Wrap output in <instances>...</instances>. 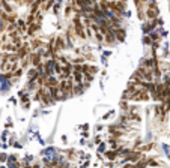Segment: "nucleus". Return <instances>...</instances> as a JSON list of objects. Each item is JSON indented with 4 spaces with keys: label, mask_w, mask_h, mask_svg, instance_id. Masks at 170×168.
<instances>
[{
    "label": "nucleus",
    "mask_w": 170,
    "mask_h": 168,
    "mask_svg": "<svg viewBox=\"0 0 170 168\" xmlns=\"http://www.w3.org/2000/svg\"><path fill=\"white\" fill-rule=\"evenodd\" d=\"M74 30H75V33H77V35L80 36L81 39L86 38V33H84V30H83V24L80 23V18H78V17L74 18Z\"/></svg>",
    "instance_id": "nucleus-1"
},
{
    "label": "nucleus",
    "mask_w": 170,
    "mask_h": 168,
    "mask_svg": "<svg viewBox=\"0 0 170 168\" xmlns=\"http://www.w3.org/2000/svg\"><path fill=\"white\" fill-rule=\"evenodd\" d=\"M15 68H17V62L3 60V63H2V71H3V72H14Z\"/></svg>",
    "instance_id": "nucleus-2"
},
{
    "label": "nucleus",
    "mask_w": 170,
    "mask_h": 168,
    "mask_svg": "<svg viewBox=\"0 0 170 168\" xmlns=\"http://www.w3.org/2000/svg\"><path fill=\"white\" fill-rule=\"evenodd\" d=\"M27 53H29V48H27V45H23L21 48L18 50V54H17V56H18V59H23V57H24L26 54H27Z\"/></svg>",
    "instance_id": "nucleus-3"
},
{
    "label": "nucleus",
    "mask_w": 170,
    "mask_h": 168,
    "mask_svg": "<svg viewBox=\"0 0 170 168\" xmlns=\"http://www.w3.org/2000/svg\"><path fill=\"white\" fill-rule=\"evenodd\" d=\"M63 47H65V45H63L62 38H60V36H57V38H56V47H54L53 50H54V51H57V50H62Z\"/></svg>",
    "instance_id": "nucleus-4"
},
{
    "label": "nucleus",
    "mask_w": 170,
    "mask_h": 168,
    "mask_svg": "<svg viewBox=\"0 0 170 168\" xmlns=\"http://www.w3.org/2000/svg\"><path fill=\"white\" fill-rule=\"evenodd\" d=\"M41 3H44L42 11H48L51 6H53V0H41Z\"/></svg>",
    "instance_id": "nucleus-5"
},
{
    "label": "nucleus",
    "mask_w": 170,
    "mask_h": 168,
    "mask_svg": "<svg viewBox=\"0 0 170 168\" xmlns=\"http://www.w3.org/2000/svg\"><path fill=\"white\" fill-rule=\"evenodd\" d=\"M106 41H107L108 44H113V42L116 41V39H114V33H112V32L108 30V32L106 33Z\"/></svg>",
    "instance_id": "nucleus-6"
},
{
    "label": "nucleus",
    "mask_w": 170,
    "mask_h": 168,
    "mask_svg": "<svg viewBox=\"0 0 170 168\" xmlns=\"http://www.w3.org/2000/svg\"><path fill=\"white\" fill-rule=\"evenodd\" d=\"M41 6V0H35L33 3H32V15H35L36 14V9Z\"/></svg>",
    "instance_id": "nucleus-7"
},
{
    "label": "nucleus",
    "mask_w": 170,
    "mask_h": 168,
    "mask_svg": "<svg viewBox=\"0 0 170 168\" xmlns=\"http://www.w3.org/2000/svg\"><path fill=\"white\" fill-rule=\"evenodd\" d=\"M39 62H41V56L39 54H32V63H33L35 66H38Z\"/></svg>",
    "instance_id": "nucleus-8"
},
{
    "label": "nucleus",
    "mask_w": 170,
    "mask_h": 168,
    "mask_svg": "<svg viewBox=\"0 0 170 168\" xmlns=\"http://www.w3.org/2000/svg\"><path fill=\"white\" fill-rule=\"evenodd\" d=\"M116 39H117V41H123V39H125V32H123V30H117L116 32Z\"/></svg>",
    "instance_id": "nucleus-9"
},
{
    "label": "nucleus",
    "mask_w": 170,
    "mask_h": 168,
    "mask_svg": "<svg viewBox=\"0 0 170 168\" xmlns=\"http://www.w3.org/2000/svg\"><path fill=\"white\" fill-rule=\"evenodd\" d=\"M0 5H2V6H3V8H5V11H6V12H8V14H11V12H12V9H11V6H9L8 3H6V0H0Z\"/></svg>",
    "instance_id": "nucleus-10"
},
{
    "label": "nucleus",
    "mask_w": 170,
    "mask_h": 168,
    "mask_svg": "<svg viewBox=\"0 0 170 168\" xmlns=\"http://www.w3.org/2000/svg\"><path fill=\"white\" fill-rule=\"evenodd\" d=\"M74 77H75V81H77V84H81V74H80V71L74 72Z\"/></svg>",
    "instance_id": "nucleus-11"
},
{
    "label": "nucleus",
    "mask_w": 170,
    "mask_h": 168,
    "mask_svg": "<svg viewBox=\"0 0 170 168\" xmlns=\"http://www.w3.org/2000/svg\"><path fill=\"white\" fill-rule=\"evenodd\" d=\"M140 156H142V155H140V153H133V155H131V161H133V162H135V161H137V159H139Z\"/></svg>",
    "instance_id": "nucleus-12"
},
{
    "label": "nucleus",
    "mask_w": 170,
    "mask_h": 168,
    "mask_svg": "<svg viewBox=\"0 0 170 168\" xmlns=\"http://www.w3.org/2000/svg\"><path fill=\"white\" fill-rule=\"evenodd\" d=\"M106 156H107L108 159H114V158H116V153H114V152H107Z\"/></svg>",
    "instance_id": "nucleus-13"
},
{
    "label": "nucleus",
    "mask_w": 170,
    "mask_h": 168,
    "mask_svg": "<svg viewBox=\"0 0 170 168\" xmlns=\"http://www.w3.org/2000/svg\"><path fill=\"white\" fill-rule=\"evenodd\" d=\"M21 74H23V69H17V71H15V78L21 77Z\"/></svg>",
    "instance_id": "nucleus-14"
},
{
    "label": "nucleus",
    "mask_w": 170,
    "mask_h": 168,
    "mask_svg": "<svg viewBox=\"0 0 170 168\" xmlns=\"http://www.w3.org/2000/svg\"><path fill=\"white\" fill-rule=\"evenodd\" d=\"M3 29H5V21L2 20V17H0V32H2Z\"/></svg>",
    "instance_id": "nucleus-15"
},
{
    "label": "nucleus",
    "mask_w": 170,
    "mask_h": 168,
    "mask_svg": "<svg viewBox=\"0 0 170 168\" xmlns=\"http://www.w3.org/2000/svg\"><path fill=\"white\" fill-rule=\"evenodd\" d=\"M95 36H96L98 41H102V35H101V33H98V32H96V35H95Z\"/></svg>",
    "instance_id": "nucleus-16"
},
{
    "label": "nucleus",
    "mask_w": 170,
    "mask_h": 168,
    "mask_svg": "<svg viewBox=\"0 0 170 168\" xmlns=\"http://www.w3.org/2000/svg\"><path fill=\"white\" fill-rule=\"evenodd\" d=\"M140 2H142V0H134V3H135L137 6H139V5H140Z\"/></svg>",
    "instance_id": "nucleus-17"
},
{
    "label": "nucleus",
    "mask_w": 170,
    "mask_h": 168,
    "mask_svg": "<svg viewBox=\"0 0 170 168\" xmlns=\"http://www.w3.org/2000/svg\"><path fill=\"white\" fill-rule=\"evenodd\" d=\"M24 2H26V3H29V5H30V3H32V0H24Z\"/></svg>",
    "instance_id": "nucleus-18"
},
{
    "label": "nucleus",
    "mask_w": 170,
    "mask_h": 168,
    "mask_svg": "<svg viewBox=\"0 0 170 168\" xmlns=\"http://www.w3.org/2000/svg\"><path fill=\"white\" fill-rule=\"evenodd\" d=\"M0 17H2V5H0Z\"/></svg>",
    "instance_id": "nucleus-19"
},
{
    "label": "nucleus",
    "mask_w": 170,
    "mask_h": 168,
    "mask_svg": "<svg viewBox=\"0 0 170 168\" xmlns=\"http://www.w3.org/2000/svg\"><path fill=\"white\" fill-rule=\"evenodd\" d=\"M142 2H145V3H146V0H142Z\"/></svg>",
    "instance_id": "nucleus-20"
},
{
    "label": "nucleus",
    "mask_w": 170,
    "mask_h": 168,
    "mask_svg": "<svg viewBox=\"0 0 170 168\" xmlns=\"http://www.w3.org/2000/svg\"><path fill=\"white\" fill-rule=\"evenodd\" d=\"M121 2H125V0H121Z\"/></svg>",
    "instance_id": "nucleus-21"
}]
</instances>
